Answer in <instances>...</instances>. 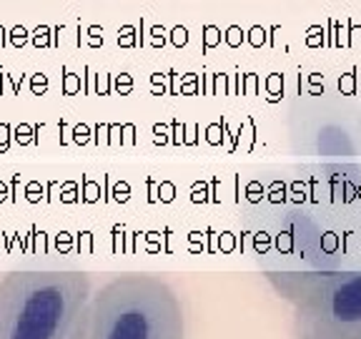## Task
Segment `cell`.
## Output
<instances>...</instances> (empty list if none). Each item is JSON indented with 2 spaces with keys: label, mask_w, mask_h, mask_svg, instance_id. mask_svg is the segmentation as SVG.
<instances>
[{
  "label": "cell",
  "mask_w": 361,
  "mask_h": 339,
  "mask_svg": "<svg viewBox=\"0 0 361 339\" xmlns=\"http://www.w3.org/2000/svg\"><path fill=\"white\" fill-rule=\"evenodd\" d=\"M264 274H336L361 269V216L301 203L261 224Z\"/></svg>",
  "instance_id": "1"
},
{
  "label": "cell",
  "mask_w": 361,
  "mask_h": 339,
  "mask_svg": "<svg viewBox=\"0 0 361 339\" xmlns=\"http://www.w3.org/2000/svg\"><path fill=\"white\" fill-rule=\"evenodd\" d=\"M73 339H186L176 289L153 271H123L90 294Z\"/></svg>",
  "instance_id": "2"
},
{
  "label": "cell",
  "mask_w": 361,
  "mask_h": 339,
  "mask_svg": "<svg viewBox=\"0 0 361 339\" xmlns=\"http://www.w3.org/2000/svg\"><path fill=\"white\" fill-rule=\"evenodd\" d=\"M90 294L88 271H11L0 279V339H73Z\"/></svg>",
  "instance_id": "3"
},
{
  "label": "cell",
  "mask_w": 361,
  "mask_h": 339,
  "mask_svg": "<svg viewBox=\"0 0 361 339\" xmlns=\"http://www.w3.org/2000/svg\"><path fill=\"white\" fill-rule=\"evenodd\" d=\"M293 158L316 169L361 166V101L338 88L301 90L286 108Z\"/></svg>",
  "instance_id": "4"
},
{
  "label": "cell",
  "mask_w": 361,
  "mask_h": 339,
  "mask_svg": "<svg viewBox=\"0 0 361 339\" xmlns=\"http://www.w3.org/2000/svg\"><path fill=\"white\" fill-rule=\"evenodd\" d=\"M264 277L293 307V339H361V269Z\"/></svg>",
  "instance_id": "5"
}]
</instances>
